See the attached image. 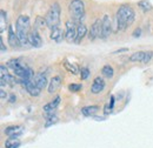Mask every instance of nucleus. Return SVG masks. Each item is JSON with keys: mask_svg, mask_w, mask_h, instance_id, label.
Segmentation results:
<instances>
[{"mask_svg": "<svg viewBox=\"0 0 153 148\" xmlns=\"http://www.w3.org/2000/svg\"><path fill=\"white\" fill-rule=\"evenodd\" d=\"M104 88H105V81H104V79L101 76L94 78L93 84L91 86V92L93 94H99L100 92L104 91Z\"/></svg>", "mask_w": 153, "mask_h": 148, "instance_id": "nucleus-9", "label": "nucleus"}, {"mask_svg": "<svg viewBox=\"0 0 153 148\" xmlns=\"http://www.w3.org/2000/svg\"><path fill=\"white\" fill-rule=\"evenodd\" d=\"M144 56H145V52H136V53H133L130 56V60L133 61V62H138V61L142 62V60H144Z\"/></svg>", "mask_w": 153, "mask_h": 148, "instance_id": "nucleus-21", "label": "nucleus"}, {"mask_svg": "<svg viewBox=\"0 0 153 148\" xmlns=\"http://www.w3.org/2000/svg\"><path fill=\"white\" fill-rule=\"evenodd\" d=\"M65 39L67 42H74L76 39V27L74 21H67L66 23V32H65Z\"/></svg>", "mask_w": 153, "mask_h": 148, "instance_id": "nucleus-6", "label": "nucleus"}, {"mask_svg": "<svg viewBox=\"0 0 153 148\" xmlns=\"http://www.w3.org/2000/svg\"><path fill=\"white\" fill-rule=\"evenodd\" d=\"M60 96H57L54 100H52L51 102H49L47 105H45L44 107H43V111H44V113H51V112H54V110L57 107L59 106V104H60Z\"/></svg>", "mask_w": 153, "mask_h": 148, "instance_id": "nucleus-15", "label": "nucleus"}, {"mask_svg": "<svg viewBox=\"0 0 153 148\" xmlns=\"http://www.w3.org/2000/svg\"><path fill=\"white\" fill-rule=\"evenodd\" d=\"M87 34V27L84 24H79L76 26V39H75V44H79L82 39L85 38V35Z\"/></svg>", "mask_w": 153, "mask_h": 148, "instance_id": "nucleus-17", "label": "nucleus"}, {"mask_svg": "<svg viewBox=\"0 0 153 148\" xmlns=\"http://www.w3.org/2000/svg\"><path fill=\"white\" fill-rule=\"evenodd\" d=\"M60 12H61L60 5L58 3H53V5L50 8V11L47 12V14L45 17L46 21H47V25H49L51 28L59 26V23H60Z\"/></svg>", "mask_w": 153, "mask_h": 148, "instance_id": "nucleus-4", "label": "nucleus"}, {"mask_svg": "<svg viewBox=\"0 0 153 148\" xmlns=\"http://www.w3.org/2000/svg\"><path fill=\"white\" fill-rule=\"evenodd\" d=\"M61 86V78L60 76H53L50 82H49V93L53 94L59 90V87Z\"/></svg>", "mask_w": 153, "mask_h": 148, "instance_id": "nucleus-12", "label": "nucleus"}, {"mask_svg": "<svg viewBox=\"0 0 153 148\" xmlns=\"http://www.w3.org/2000/svg\"><path fill=\"white\" fill-rule=\"evenodd\" d=\"M7 21V14L5 13V11H1V21H0V26H1V33L5 29V23Z\"/></svg>", "mask_w": 153, "mask_h": 148, "instance_id": "nucleus-27", "label": "nucleus"}, {"mask_svg": "<svg viewBox=\"0 0 153 148\" xmlns=\"http://www.w3.org/2000/svg\"><path fill=\"white\" fill-rule=\"evenodd\" d=\"M90 75V71H88V68H86V67H81V70H80V78H81V80H85V79H87Z\"/></svg>", "mask_w": 153, "mask_h": 148, "instance_id": "nucleus-26", "label": "nucleus"}, {"mask_svg": "<svg viewBox=\"0 0 153 148\" xmlns=\"http://www.w3.org/2000/svg\"><path fill=\"white\" fill-rule=\"evenodd\" d=\"M87 37H88L90 40H95L97 38H102V39H104L102 21H101V20L97 19V20L93 23V25H92V27H91V29H90Z\"/></svg>", "mask_w": 153, "mask_h": 148, "instance_id": "nucleus-5", "label": "nucleus"}, {"mask_svg": "<svg viewBox=\"0 0 153 148\" xmlns=\"http://www.w3.org/2000/svg\"><path fill=\"white\" fill-rule=\"evenodd\" d=\"M47 25V21H46V18H43V17H38L35 19V28L34 29H39V28H45Z\"/></svg>", "mask_w": 153, "mask_h": 148, "instance_id": "nucleus-22", "label": "nucleus"}, {"mask_svg": "<svg viewBox=\"0 0 153 148\" xmlns=\"http://www.w3.org/2000/svg\"><path fill=\"white\" fill-rule=\"evenodd\" d=\"M0 95H1V100H5V99H6V93H5V91L3 90V88H1V91H0Z\"/></svg>", "mask_w": 153, "mask_h": 148, "instance_id": "nucleus-34", "label": "nucleus"}, {"mask_svg": "<svg viewBox=\"0 0 153 148\" xmlns=\"http://www.w3.org/2000/svg\"><path fill=\"white\" fill-rule=\"evenodd\" d=\"M99 111L98 106H86L81 108V113L85 116H94V114Z\"/></svg>", "mask_w": 153, "mask_h": 148, "instance_id": "nucleus-18", "label": "nucleus"}, {"mask_svg": "<svg viewBox=\"0 0 153 148\" xmlns=\"http://www.w3.org/2000/svg\"><path fill=\"white\" fill-rule=\"evenodd\" d=\"M152 56H153V53H152L151 51L145 52V56H144V60H142V64H148Z\"/></svg>", "mask_w": 153, "mask_h": 148, "instance_id": "nucleus-28", "label": "nucleus"}, {"mask_svg": "<svg viewBox=\"0 0 153 148\" xmlns=\"http://www.w3.org/2000/svg\"><path fill=\"white\" fill-rule=\"evenodd\" d=\"M101 74L105 76V78H113L114 75V70H113V67L111 65H105L102 68H101Z\"/></svg>", "mask_w": 153, "mask_h": 148, "instance_id": "nucleus-19", "label": "nucleus"}, {"mask_svg": "<svg viewBox=\"0 0 153 148\" xmlns=\"http://www.w3.org/2000/svg\"><path fill=\"white\" fill-rule=\"evenodd\" d=\"M65 38V33L60 29V27H53L51 31V39L54 40L55 42H61L63 39Z\"/></svg>", "mask_w": 153, "mask_h": 148, "instance_id": "nucleus-14", "label": "nucleus"}, {"mask_svg": "<svg viewBox=\"0 0 153 148\" xmlns=\"http://www.w3.org/2000/svg\"><path fill=\"white\" fill-rule=\"evenodd\" d=\"M95 120H98V121H102L104 120V117H99V116H93Z\"/></svg>", "mask_w": 153, "mask_h": 148, "instance_id": "nucleus-36", "label": "nucleus"}, {"mask_svg": "<svg viewBox=\"0 0 153 148\" xmlns=\"http://www.w3.org/2000/svg\"><path fill=\"white\" fill-rule=\"evenodd\" d=\"M33 80H34L35 85L39 87L40 90L45 88L46 85H47V78H46V75L44 73H37L34 75V78H33Z\"/></svg>", "mask_w": 153, "mask_h": 148, "instance_id": "nucleus-16", "label": "nucleus"}, {"mask_svg": "<svg viewBox=\"0 0 153 148\" xmlns=\"http://www.w3.org/2000/svg\"><path fill=\"white\" fill-rule=\"evenodd\" d=\"M25 87H26V91H27L28 93H30L32 96H38V95L40 94V92H41L40 88L35 85V82H34L33 79L28 81V82L25 85Z\"/></svg>", "mask_w": 153, "mask_h": 148, "instance_id": "nucleus-13", "label": "nucleus"}, {"mask_svg": "<svg viewBox=\"0 0 153 148\" xmlns=\"http://www.w3.org/2000/svg\"><path fill=\"white\" fill-rule=\"evenodd\" d=\"M136 19L134 11L130 6H121L116 15L117 28L119 31H125L127 26H131Z\"/></svg>", "mask_w": 153, "mask_h": 148, "instance_id": "nucleus-1", "label": "nucleus"}, {"mask_svg": "<svg viewBox=\"0 0 153 148\" xmlns=\"http://www.w3.org/2000/svg\"><path fill=\"white\" fill-rule=\"evenodd\" d=\"M21 145L19 139H7L5 142V148H19Z\"/></svg>", "mask_w": 153, "mask_h": 148, "instance_id": "nucleus-20", "label": "nucleus"}, {"mask_svg": "<svg viewBox=\"0 0 153 148\" xmlns=\"http://www.w3.org/2000/svg\"><path fill=\"white\" fill-rule=\"evenodd\" d=\"M134 38H139L140 35H141V28H136L134 29V32H133V34H132Z\"/></svg>", "mask_w": 153, "mask_h": 148, "instance_id": "nucleus-31", "label": "nucleus"}, {"mask_svg": "<svg viewBox=\"0 0 153 148\" xmlns=\"http://www.w3.org/2000/svg\"><path fill=\"white\" fill-rule=\"evenodd\" d=\"M71 18L73 19V21L79 23L81 21V19L85 15V5L81 0H72L69 6Z\"/></svg>", "mask_w": 153, "mask_h": 148, "instance_id": "nucleus-3", "label": "nucleus"}, {"mask_svg": "<svg viewBox=\"0 0 153 148\" xmlns=\"http://www.w3.org/2000/svg\"><path fill=\"white\" fill-rule=\"evenodd\" d=\"M112 111H113V110H112V107H111L110 102H107L106 105H105V107H104V113H105V115H108Z\"/></svg>", "mask_w": 153, "mask_h": 148, "instance_id": "nucleus-29", "label": "nucleus"}, {"mask_svg": "<svg viewBox=\"0 0 153 148\" xmlns=\"http://www.w3.org/2000/svg\"><path fill=\"white\" fill-rule=\"evenodd\" d=\"M138 6L141 8V9H144V11H151L152 9V5L150 4V1H147V0H141V1L138 3Z\"/></svg>", "mask_w": 153, "mask_h": 148, "instance_id": "nucleus-23", "label": "nucleus"}, {"mask_svg": "<svg viewBox=\"0 0 153 148\" xmlns=\"http://www.w3.org/2000/svg\"><path fill=\"white\" fill-rule=\"evenodd\" d=\"M128 51V48H119L117 49V51H114L113 54H118V53H122V52H127Z\"/></svg>", "mask_w": 153, "mask_h": 148, "instance_id": "nucleus-33", "label": "nucleus"}, {"mask_svg": "<svg viewBox=\"0 0 153 148\" xmlns=\"http://www.w3.org/2000/svg\"><path fill=\"white\" fill-rule=\"evenodd\" d=\"M5 134L9 136V139H18L23 134V127L21 126H9L5 128Z\"/></svg>", "mask_w": 153, "mask_h": 148, "instance_id": "nucleus-8", "label": "nucleus"}, {"mask_svg": "<svg viewBox=\"0 0 153 148\" xmlns=\"http://www.w3.org/2000/svg\"><path fill=\"white\" fill-rule=\"evenodd\" d=\"M31 27V20L27 15H20L17 19V24H15V28H17V35L20 40L21 46L25 45H30L28 44V29Z\"/></svg>", "mask_w": 153, "mask_h": 148, "instance_id": "nucleus-2", "label": "nucleus"}, {"mask_svg": "<svg viewBox=\"0 0 153 148\" xmlns=\"http://www.w3.org/2000/svg\"><path fill=\"white\" fill-rule=\"evenodd\" d=\"M81 88H82V85L81 84H71L69 86L70 92H79Z\"/></svg>", "mask_w": 153, "mask_h": 148, "instance_id": "nucleus-24", "label": "nucleus"}, {"mask_svg": "<svg viewBox=\"0 0 153 148\" xmlns=\"http://www.w3.org/2000/svg\"><path fill=\"white\" fill-rule=\"evenodd\" d=\"M0 48H1V53H5L7 49L5 48V45H4V41H3V38H0Z\"/></svg>", "mask_w": 153, "mask_h": 148, "instance_id": "nucleus-32", "label": "nucleus"}, {"mask_svg": "<svg viewBox=\"0 0 153 148\" xmlns=\"http://www.w3.org/2000/svg\"><path fill=\"white\" fill-rule=\"evenodd\" d=\"M102 31H104V38H107L112 33V20L110 15L105 14L102 18Z\"/></svg>", "mask_w": 153, "mask_h": 148, "instance_id": "nucleus-11", "label": "nucleus"}, {"mask_svg": "<svg viewBox=\"0 0 153 148\" xmlns=\"http://www.w3.org/2000/svg\"><path fill=\"white\" fill-rule=\"evenodd\" d=\"M28 44L33 47H41L43 45V39L39 34V32L37 31V29H33L32 32L28 33Z\"/></svg>", "mask_w": 153, "mask_h": 148, "instance_id": "nucleus-7", "label": "nucleus"}, {"mask_svg": "<svg viewBox=\"0 0 153 148\" xmlns=\"http://www.w3.org/2000/svg\"><path fill=\"white\" fill-rule=\"evenodd\" d=\"M64 66L67 68V70L72 73V74H76V72H78V70L75 68V66L74 65H72V64H70V62H67V61H65L64 62Z\"/></svg>", "mask_w": 153, "mask_h": 148, "instance_id": "nucleus-25", "label": "nucleus"}, {"mask_svg": "<svg viewBox=\"0 0 153 148\" xmlns=\"http://www.w3.org/2000/svg\"><path fill=\"white\" fill-rule=\"evenodd\" d=\"M17 100V98L14 96V94H11L9 95V102H14Z\"/></svg>", "mask_w": 153, "mask_h": 148, "instance_id": "nucleus-35", "label": "nucleus"}, {"mask_svg": "<svg viewBox=\"0 0 153 148\" xmlns=\"http://www.w3.org/2000/svg\"><path fill=\"white\" fill-rule=\"evenodd\" d=\"M8 44L11 45L13 48L19 47V46L21 45V44H20V40H19V38H18V35H17V33L14 32L12 25L8 26Z\"/></svg>", "mask_w": 153, "mask_h": 148, "instance_id": "nucleus-10", "label": "nucleus"}, {"mask_svg": "<svg viewBox=\"0 0 153 148\" xmlns=\"http://www.w3.org/2000/svg\"><path fill=\"white\" fill-rule=\"evenodd\" d=\"M0 72H1V73H0V75H1V76L9 75V74H8V72H7V68H6V66H5V65H1V66H0Z\"/></svg>", "mask_w": 153, "mask_h": 148, "instance_id": "nucleus-30", "label": "nucleus"}]
</instances>
